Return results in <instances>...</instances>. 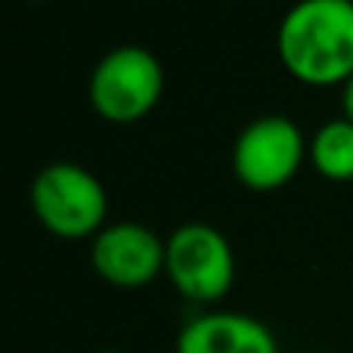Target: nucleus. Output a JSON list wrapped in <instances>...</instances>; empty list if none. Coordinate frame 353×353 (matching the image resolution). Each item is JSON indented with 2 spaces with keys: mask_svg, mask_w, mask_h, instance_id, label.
Listing matches in <instances>:
<instances>
[{
  "mask_svg": "<svg viewBox=\"0 0 353 353\" xmlns=\"http://www.w3.org/2000/svg\"><path fill=\"white\" fill-rule=\"evenodd\" d=\"M276 50L301 84L344 87L353 78V0H298L282 16Z\"/></svg>",
  "mask_w": 353,
  "mask_h": 353,
  "instance_id": "nucleus-1",
  "label": "nucleus"
},
{
  "mask_svg": "<svg viewBox=\"0 0 353 353\" xmlns=\"http://www.w3.org/2000/svg\"><path fill=\"white\" fill-rule=\"evenodd\" d=\"M37 223L59 239H93L105 226L109 195L97 174L74 161H53L31 183Z\"/></svg>",
  "mask_w": 353,
  "mask_h": 353,
  "instance_id": "nucleus-2",
  "label": "nucleus"
},
{
  "mask_svg": "<svg viewBox=\"0 0 353 353\" xmlns=\"http://www.w3.org/2000/svg\"><path fill=\"white\" fill-rule=\"evenodd\" d=\"M165 93L161 62L146 47L124 43L93 65L87 97L99 118L109 124H137L159 105Z\"/></svg>",
  "mask_w": 353,
  "mask_h": 353,
  "instance_id": "nucleus-3",
  "label": "nucleus"
},
{
  "mask_svg": "<svg viewBox=\"0 0 353 353\" xmlns=\"http://www.w3.org/2000/svg\"><path fill=\"white\" fill-rule=\"evenodd\" d=\"M165 276L192 304H217L236 282L230 239L208 223H183L165 239Z\"/></svg>",
  "mask_w": 353,
  "mask_h": 353,
  "instance_id": "nucleus-4",
  "label": "nucleus"
},
{
  "mask_svg": "<svg viewBox=\"0 0 353 353\" xmlns=\"http://www.w3.org/2000/svg\"><path fill=\"white\" fill-rule=\"evenodd\" d=\"M310 140L285 115H261L242 128L232 146V174L254 192H276L294 180Z\"/></svg>",
  "mask_w": 353,
  "mask_h": 353,
  "instance_id": "nucleus-5",
  "label": "nucleus"
},
{
  "mask_svg": "<svg viewBox=\"0 0 353 353\" xmlns=\"http://www.w3.org/2000/svg\"><path fill=\"white\" fill-rule=\"evenodd\" d=\"M90 263L109 285L143 288L165 273V239L134 220L105 223L90 239Z\"/></svg>",
  "mask_w": 353,
  "mask_h": 353,
  "instance_id": "nucleus-6",
  "label": "nucleus"
},
{
  "mask_svg": "<svg viewBox=\"0 0 353 353\" xmlns=\"http://www.w3.org/2000/svg\"><path fill=\"white\" fill-rule=\"evenodd\" d=\"M176 353H279V344L273 332L248 313L211 310L183 325Z\"/></svg>",
  "mask_w": 353,
  "mask_h": 353,
  "instance_id": "nucleus-7",
  "label": "nucleus"
},
{
  "mask_svg": "<svg viewBox=\"0 0 353 353\" xmlns=\"http://www.w3.org/2000/svg\"><path fill=\"white\" fill-rule=\"evenodd\" d=\"M307 159L316 168L319 176L332 183L353 180V121L350 118H335L325 121L316 134L310 137Z\"/></svg>",
  "mask_w": 353,
  "mask_h": 353,
  "instance_id": "nucleus-8",
  "label": "nucleus"
},
{
  "mask_svg": "<svg viewBox=\"0 0 353 353\" xmlns=\"http://www.w3.org/2000/svg\"><path fill=\"white\" fill-rule=\"evenodd\" d=\"M341 109H344V118L353 121V78L341 87Z\"/></svg>",
  "mask_w": 353,
  "mask_h": 353,
  "instance_id": "nucleus-9",
  "label": "nucleus"
},
{
  "mask_svg": "<svg viewBox=\"0 0 353 353\" xmlns=\"http://www.w3.org/2000/svg\"><path fill=\"white\" fill-rule=\"evenodd\" d=\"M103 353H118V350H103Z\"/></svg>",
  "mask_w": 353,
  "mask_h": 353,
  "instance_id": "nucleus-10",
  "label": "nucleus"
},
{
  "mask_svg": "<svg viewBox=\"0 0 353 353\" xmlns=\"http://www.w3.org/2000/svg\"><path fill=\"white\" fill-rule=\"evenodd\" d=\"M304 353H319V350H304Z\"/></svg>",
  "mask_w": 353,
  "mask_h": 353,
  "instance_id": "nucleus-11",
  "label": "nucleus"
}]
</instances>
